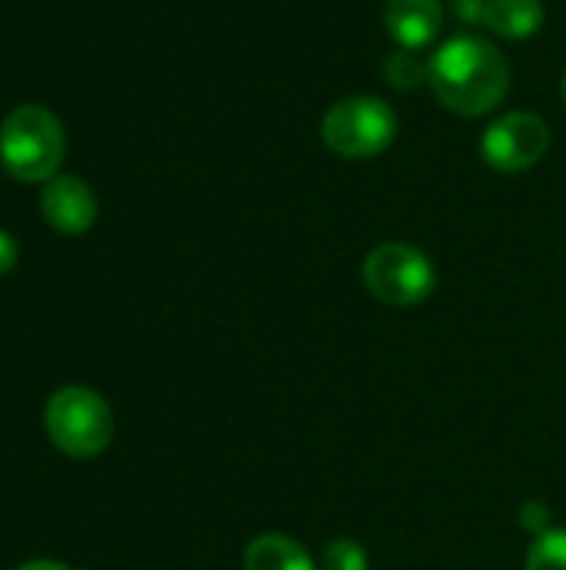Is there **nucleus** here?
I'll use <instances>...</instances> for the list:
<instances>
[{"instance_id":"nucleus-1","label":"nucleus","mask_w":566,"mask_h":570,"mask_svg":"<svg viewBox=\"0 0 566 570\" xmlns=\"http://www.w3.org/2000/svg\"><path fill=\"white\" fill-rule=\"evenodd\" d=\"M427 80L447 110L460 117H480L507 97L510 63L490 40L464 33L447 40L430 57Z\"/></svg>"},{"instance_id":"nucleus-2","label":"nucleus","mask_w":566,"mask_h":570,"mask_svg":"<svg viewBox=\"0 0 566 570\" xmlns=\"http://www.w3.org/2000/svg\"><path fill=\"white\" fill-rule=\"evenodd\" d=\"M63 150V127L40 104H20L0 124V164L13 180L40 184L57 177Z\"/></svg>"},{"instance_id":"nucleus-3","label":"nucleus","mask_w":566,"mask_h":570,"mask_svg":"<svg viewBox=\"0 0 566 570\" xmlns=\"http://www.w3.org/2000/svg\"><path fill=\"white\" fill-rule=\"evenodd\" d=\"M43 428L57 451L87 461L97 458L113 438V414L90 387H63L43 407Z\"/></svg>"},{"instance_id":"nucleus-4","label":"nucleus","mask_w":566,"mask_h":570,"mask_svg":"<svg viewBox=\"0 0 566 570\" xmlns=\"http://www.w3.org/2000/svg\"><path fill=\"white\" fill-rule=\"evenodd\" d=\"M320 137L344 160H370L394 144L397 114L380 97H344L324 114Z\"/></svg>"},{"instance_id":"nucleus-5","label":"nucleus","mask_w":566,"mask_h":570,"mask_svg":"<svg viewBox=\"0 0 566 570\" xmlns=\"http://www.w3.org/2000/svg\"><path fill=\"white\" fill-rule=\"evenodd\" d=\"M364 284L387 307H417L434 294L437 267L414 244L390 240V244H380L367 254Z\"/></svg>"},{"instance_id":"nucleus-6","label":"nucleus","mask_w":566,"mask_h":570,"mask_svg":"<svg viewBox=\"0 0 566 570\" xmlns=\"http://www.w3.org/2000/svg\"><path fill=\"white\" fill-rule=\"evenodd\" d=\"M550 150V127L530 110H514L494 120L480 137V157L500 174H520L540 164Z\"/></svg>"},{"instance_id":"nucleus-7","label":"nucleus","mask_w":566,"mask_h":570,"mask_svg":"<svg viewBox=\"0 0 566 570\" xmlns=\"http://www.w3.org/2000/svg\"><path fill=\"white\" fill-rule=\"evenodd\" d=\"M40 214L43 220L60 234H87L97 220V197L90 184L77 174H57L47 180L40 194Z\"/></svg>"},{"instance_id":"nucleus-8","label":"nucleus","mask_w":566,"mask_h":570,"mask_svg":"<svg viewBox=\"0 0 566 570\" xmlns=\"http://www.w3.org/2000/svg\"><path fill=\"white\" fill-rule=\"evenodd\" d=\"M384 23L400 50H420L437 40L444 27V7L440 0H387Z\"/></svg>"},{"instance_id":"nucleus-9","label":"nucleus","mask_w":566,"mask_h":570,"mask_svg":"<svg viewBox=\"0 0 566 570\" xmlns=\"http://www.w3.org/2000/svg\"><path fill=\"white\" fill-rule=\"evenodd\" d=\"M244 570H317V561L287 534H260L244 551Z\"/></svg>"},{"instance_id":"nucleus-10","label":"nucleus","mask_w":566,"mask_h":570,"mask_svg":"<svg viewBox=\"0 0 566 570\" xmlns=\"http://www.w3.org/2000/svg\"><path fill=\"white\" fill-rule=\"evenodd\" d=\"M480 17L500 37L527 40L544 27V3L540 0H487Z\"/></svg>"},{"instance_id":"nucleus-11","label":"nucleus","mask_w":566,"mask_h":570,"mask_svg":"<svg viewBox=\"0 0 566 570\" xmlns=\"http://www.w3.org/2000/svg\"><path fill=\"white\" fill-rule=\"evenodd\" d=\"M527 570H566V528H550L534 538L527 551Z\"/></svg>"},{"instance_id":"nucleus-12","label":"nucleus","mask_w":566,"mask_h":570,"mask_svg":"<svg viewBox=\"0 0 566 570\" xmlns=\"http://www.w3.org/2000/svg\"><path fill=\"white\" fill-rule=\"evenodd\" d=\"M370 558L364 551L360 541L354 538H337L330 544H324L320 558H317V570H367Z\"/></svg>"},{"instance_id":"nucleus-13","label":"nucleus","mask_w":566,"mask_h":570,"mask_svg":"<svg viewBox=\"0 0 566 570\" xmlns=\"http://www.w3.org/2000/svg\"><path fill=\"white\" fill-rule=\"evenodd\" d=\"M420 77H427V67H417L414 50H397V53H390V60H387V80H390L394 87H414Z\"/></svg>"},{"instance_id":"nucleus-14","label":"nucleus","mask_w":566,"mask_h":570,"mask_svg":"<svg viewBox=\"0 0 566 570\" xmlns=\"http://www.w3.org/2000/svg\"><path fill=\"white\" fill-rule=\"evenodd\" d=\"M524 528H527V531H537V538H540L544 531H550V528H547V508H544V504H527V508H524Z\"/></svg>"},{"instance_id":"nucleus-15","label":"nucleus","mask_w":566,"mask_h":570,"mask_svg":"<svg viewBox=\"0 0 566 570\" xmlns=\"http://www.w3.org/2000/svg\"><path fill=\"white\" fill-rule=\"evenodd\" d=\"M17 240L7 234V230H0V277L3 274H10L13 271V264H17Z\"/></svg>"},{"instance_id":"nucleus-16","label":"nucleus","mask_w":566,"mask_h":570,"mask_svg":"<svg viewBox=\"0 0 566 570\" xmlns=\"http://www.w3.org/2000/svg\"><path fill=\"white\" fill-rule=\"evenodd\" d=\"M17 570H70L67 564H57V561H30V564H23V568Z\"/></svg>"},{"instance_id":"nucleus-17","label":"nucleus","mask_w":566,"mask_h":570,"mask_svg":"<svg viewBox=\"0 0 566 570\" xmlns=\"http://www.w3.org/2000/svg\"><path fill=\"white\" fill-rule=\"evenodd\" d=\"M560 94H564V104H566V73H564V80H560Z\"/></svg>"}]
</instances>
